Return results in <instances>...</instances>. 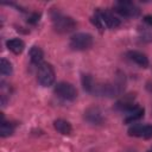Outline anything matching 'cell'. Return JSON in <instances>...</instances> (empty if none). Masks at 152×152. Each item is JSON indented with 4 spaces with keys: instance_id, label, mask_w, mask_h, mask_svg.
<instances>
[{
    "instance_id": "19",
    "label": "cell",
    "mask_w": 152,
    "mask_h": 152,
    "mask_svg": "<svg viewBox=\"0 0 152 152\" xmlns=\"http://www.w3.org/2000/svg\"><path fill=\"white\" fill-rule=\"evenodd\" d=\"M144 21H145L146 24H148V25L152 26V15H146V17H144Z\"/></svg>"
},
{
    "instance_id": "13",
    "label": "cell",
    "mask_w": 152,
    "mask_h": 152,
    "mask_svg": "<svg viewBox=\"0 0 152 152\" xmlns=\"http://www.w3.org/2000/svg\"><path fill=\"white\" fill-rule=\"evenodd\" d=\"M6 46L10 51H12L13 53L15 55H19L24 51L25 49V43L20 39V38H12V39H8L6 42Z\"/></svg>"
},
{
    "instance_id": "4",
    "label": "cell",
    "mask_w": 152,
    "mask_h": 152,
    "mask_svg": "<svg viewBox=\"0 0 152 152\" xmlns=\"http://www.w3.org/2000/svg\"><path fill=\"white\" fill-rule=\"evenodd\" d=\"M93 43H94V39H93V36L89 34V33H86V32H80V33H76L74 34L71 38H70V48L72 50H76V51H84V50H88L93 46Z\"/></svg>"
},
{
    "instance_id": "5",
    "label": "cell",
    "mask_w": 152,
    "mask_h": 152,
    "mask_svg": "<svg viewBox=\"0 0 152 152\" xmlns=\"http://www.w3.org/2000/svg\"><path fill=\"white\" fill-rule=\"evenodd\" d=\"M114 10L120 15L126 17V18H135V17H138L140 14L139 7L132 1L119 0V1H116L114 4Z\"/></svg>"
},
{
    "instance_id": "9",
    "label": "cell",
    "mask_w": 152,
    "mask_h": 152,
    "mask_svg": "<svg viewBox=\"0 0 152 152\" xmlns=\"http://www.w3.org/2000/svg\"><path fill=\"white\" fill-rule=\"evenodd\" d=\"M134 94H128L126 96H124L121 100H119L116 103H115V108L120 112H124V113H127L129 110H132L134 107H137L138 104L134 103Z\"/></svg>"
},
{
    "instance_id": "10",
    "label": "cell",
    "mask_w": 152,
    "mask_h": 152,
    "mask_svg": "<svg viewBox=\"0 0 152 152\" xmlns=\"http://www.w3.org/2000/svg\"><path fill=\"white\" fill-rule=\"evenodd\" d=\"M127 57L134 62L135 64H138L140 68H147L148 66V58L145 53L137 51V50H131L127 52Z\"/></svg>"
},
{
    "instance_id": "3",
    "label": "cell",
    "mask_w": 152,
    "mask_h": 152,
    "mask_svg": "<svg viewBox=\"0 0 152 152\" xmlns=\"http://www.w3.org/2000/svg\"><path fill=\"white\" fill-rule=\"evenodd\" d=\"M55 78H56L55 70L50 63L44 62L37 68V80H38V83L40 86L50 87L53 84Z\"/></svg>"
},
{
    "instance_id": "2",
    "label": "cell",
    "mask_w": 152,
    "mask_h": 152,
    "mask_svg": "<svg viewBox=\"0 0 152 152\" xmlns=\"http://www.w3.org/2000/svg\"><path fill=\"white\" fill-rule=\"evenodd\" d=\"M51 19H52V26L56 32L58 33H69L74 31L77 26V23L69 15L62 14L61 12L53 11L51 13Z\"/></svg>"
},
{
    "instance_id": "12",
    "label": "cell",
    "mask_w": 152,
    "mask_h": 152,
    "mask_svg": "<svg viewBox=\"0 0 152 152\" xmlns=\"http://www.w3.org/2000/svg\"><path fill=\"white\" fill-rule=\"evenodd\" d=\"M28 56H30V61L33 65H37V68L44 63L43 59H44V52L43 50L39 48V46H32L28 51Z\"/></svg>"
},
{
    "instance_id": "15",
    "label": "cell",
    "mask_w": 152,
    "mask_h": 152,
    "mask_svg": "<svg viewBox=\"0 0 152 152\" xmlns=\"http://www.w3.org/2000/svg\"><path fill=\"white\" fill-rule=\"evenodd\" d=\"M81 82H82L83 89H84L87 93L91 94L93 90H94L95 83H96V81L94 80V77H93L90 74H83L82 77H81Z\"/></svg>"
},
{
    "instance_id": "16",
    "label": "cell",
    "mask_w": 152,
    "mask_h": 152,
    "mask_svg": "<svg viewBox=\"0 0 152 152\" xmlns=\"http://www.w3.org/2000/svg\"><path fill=\"white\" fill-rule=\"evenodd\" d=\"M15 129V125L13 122H10V121H6L2 116L1 119V126H0V135L2 138H6V137H10L13 134Z\"/></svg>"
},
{
    "instance_id": "8",
    "label": "cell",
    "mask_w": 152,
    "mask_h": 152,
    "mask_svg": "<svg viewBox=\"0 0 152 152\" xmlns=\"http://www.w3.org/2000/svg\"><path fill=\"white\" fill-rule=\"evenodd\" d=\"M128 135L137 137V138H144V139H151L152 138V125L135 124L128 128Z\"/></svg>"
},
{
    "instance_id": "14",
    "label": "cell",
    "mask_w": 152,
    "mask_h": 152,
    "mask_svg": "<svg viewBox=\"0 0 152 152\" xmlns=\"http://www.w3.org/2000/svg\"><path fill=\"white\" fill-rule=\"evenodd\" d=\"M53 127L57 132H59L61 134H64V135H69L72 131V127L70 125L69 121L64 120V119H57L53 121Z\"/></svg>"
},
{
    "instance_id": "6",
    "label": "cell",
    "mask_w": 152,
    "mask_h": 152,
    "mask_svg": "<svg viewBox=\"0 0 152 152\" xmlns=\"http://www.w3.org/2000/svg\"><path fill=\"white\" fill-rule=\"evenodd\" d=\"M55 94L64 101H74L77 97L76 88L69 82H58L53 89Z\"/></svg>"
},
{
    "instance_id": "21",
    "label": "cell",
    "mask_w": 152,
    "mask_h": 152,
    "mask_svg": "<svg viewBox=\"0 0 152 152\" xmlns=\"http://www.w3.org/2000/svg\"><path fill=\"white\" fill-rule=\"evenodd\" d=\"M147 152H152V148H151V150H148V151H147Z\"/></svg>"
},
{
    "instance_id": "20",
    "label": "cell",
    "mask_w": 152,
    "mask_h": 152,
    "mask_svg": "<svg viewBox=\"0 0 152 152\" xmlns=\"http://www.w3.org/2000/svg\"><path fill=\"white\" fill-rule=\"evenodd\" d=\"M125 152H137V150H134V148H127Z\"/></svg>"
},
{
    "instance_id": "11",
    "label": "cell",
    "mask_w": 152,
    "mask_h": 152,
    "mask_svg": "<svg viewBox=\"0 0 152 152\" xmlns=\"http://www.w3.org/2000/svg\"><path fill=\"white\" fill-rule=\"evenodd\" d=\"M144 113H145V109L142 107H140V106L134 107L132 110H129V112L126 113L125 124H134V122L139 121L144 116Z\"/></svg>"
},
{
    "instance_id": "1",
    "label": "cell",
    "mask_w": 152,
    "mask_h": 152,
    "mask_svg": "<svg viewBox=\"0 0 152 152\" xmlns=\"http://www.w3.org/2000/svg\"><path fill=\"white\" fill-rule=\"evenodd\" d=\"M91 23L99 28V31H104L106 28H116L120 26L121 21L118 17H115L109 11L103 10H96L94 15L91 17Z\"/></svg>"
},
{
    "instance_id": "7",
    "label": "cell",
    "mask_w": 152,
    "mask_h": 152,
    "mask_svg": "<svg viewBox=\"0 0 152 152\" xmlns=\"http://www.w3.org/2000/svg\"><path fill=\"white\" fill-rule=\"evenodd\" d=\"M83 119L90 124V125H95V126H99V125H102L103 121H104V116H103V113L101 112V109L99 107H89L84 110V114H83Z\"/></svg>"
},
{
    "instance_id": "17",
    "label": "cell",
    "mask_w": 152,
    "mask_h": 152,
    "mask_svg": "<svg viewBox=\"0 0 152 152\" xmlns=\"http://www.w3.org/2000/svg\"><path fill=\"white\" fill-rule=\"evenodd\" d=\"M13 71V66L12 63L10 61H7L6 58H1L0 61V72L2 76H8L11 75Z\"/></svg>"
},
{
    "instance_id": "18",
    "label": "cell",
    "mask_w": 152,
    "mask_h": 152,
    "mask_svg": "<svg viewBox=\"0 0 152 152\" xmlns=\"http://www.w3.org/2000/svg\"><path fill=\"white\" fill-rule=\"evenodd\" d=\"M39 18H40V14L39 13H32L30 17H28V19H27V23H30V24H37L38 21H39Z\"/></svg>"
}]
</instances>
